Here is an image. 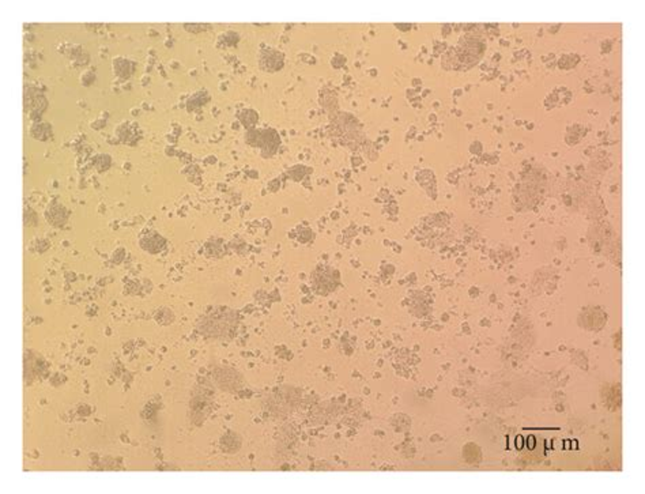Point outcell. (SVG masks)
<instances>
[{
	"label": "cell",
	"instance_id": "obj_1",
	"mask_svg": "<svg viewBox=\"0 0 645 494\" xmlns=\"http://www.w3.org/2000/svg\"><path fill=\"white\" fill-rule=\"evenodd\" d=\"M199 331L215 339H230L237 331V316L229 309L211 312L199 323Z\"/></svg>",
	"mask_w": 645,
	"mask_h": 494
},
{
	"label": "cell",
	"instance_id": "obj_2",
	"mask_svg": "<svg viewBox=\"0 0 645 494\" xmlns=\"http://www.w3.org/2000/svg\"><path fill=\"white\" fill-rule=\"evenodd\" d=\"M330 270V268H328ZM326 270V268H320L316 274H314V286L318 290V293H327L330 290L335 289L336 279L332 278V272Z\"/></svg>",
	"mask_w": 645,
	"mask_h": 494
},
{
	"label": "cell",
	"instance_id": "obj_3",
	"mask_svg": "<svg viewBox=\"0 0 645 494\" xmlns=\"http://www.w3.org/2000/svg\"><path fill=\"white\" fill-rule=\"evenodd\" d=\"M140 245L143 246V250L150 251V252H158L162 250V246L165 245V241L161 236H146L140 240Z\"/></svg>",
	"mask_w": 645,
	"mask_h": 494
},
{
	"label": "cell",
	"instance_id": "obj_4",
	"mask_svg": "<svg viewBox=\"0 0 645 494\" xmlns=\"http://www.w3.org/2000/svg\"><path fill=\"white\" fill-rule=\"evenodd\" d=\"M114 70L117 71V74L122 75V76H128L132 71L131 63L127 60H123V59H118L117 61L114 60Z\"/></svg>",
	"mask_w": 645,
	"mask_h": 494
},
{
	"label": "cell",
	"instance_id": "obj_5",
	"mask_svg": "<svg viewBox=\"0 0 645 494\" xmlns=\"http://www.w3.org/2000/svg\"><path fill=\"white\" fill-rule=\"evenodd\" d=\"M516 442H517V444H516V446H517V448L520 449V448H521V437L516 438Z\"/></svg>",
	"mask_w": 645,
	"mask_h": 494
}]
</instances>
